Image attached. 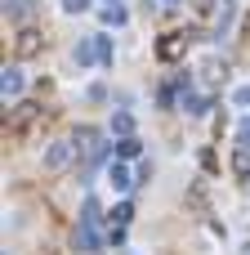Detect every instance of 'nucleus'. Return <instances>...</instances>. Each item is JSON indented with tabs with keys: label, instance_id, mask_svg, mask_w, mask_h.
<instances>
[{
	"label": "nucleus",
	"instance_id": "13",
	"mask_svg": "<svg viewBox=\"0 0 250 255\" xmlns=\"http://www.w3.org/2000/svg\"><path fill=\"white\" fill-rule=\"evenodd\" d=\"M233 99H237V103H242V108H246V103H250V85H242V90H237V94H233Z\"/></svg>",
	"mask_w": 250,
	"mask_h": 255
},
{
	"label": "nucleus",
	"instance_id": "6",
	"mask_svg": "<svg viewBox=\"0 0 250 255\" xmlns=\"http://www.w3.org/2000/svg\"><path fill=\"white\" fill-rule=\"evenodd\" d=\"M116 157H121V161H130V157H139V139H134V134H125V139L116 143Z\"/></svg>",
	"mask_w": 250,
	"mask_h": 255
},
{
	"label": "nucleus",
	"instance_id": "11",
	"mask_svg": "<svg viewBox=\"0 0 250 255\" xmlns=\"http://www.w3.org/2000/svg\"><path fill=\"white\" fill-rule=\"evenodd\" d=\"M112 126H116V130H121V134H130V126H134V121H130V112H121V117H116V121H112Z\"/></svg>",
	"mask_w": 250,
	"mask_h": 255
},
{
	"label": "nucleus",
	"instance_id": "2",
	"mask_svg": "<svg viewBox=\"0 0 250 255\" xmlns=\"http://www.w3.org/2000/svg\"><path fill=\"white\" fill-rule=\"evenodd\" d=\"M72 157H76V143H72V139H67V143H54V148L45 152V170H63Z\"/></svg>",
	"mask_w": 250,
	"mask_h": 255
},
{
	"label": "nucleus",
	"instance_id": "7",
	"mask_svg": "<svg viewBox=\"0 0 250 255\" xmlns=\"http://www.w3.org/2000/svg\"><path fill=\"white\" fill-rule=\"evenodd\" d=\"M0 90H4V94H18V90H22V76H18L13 67H9V72L0 76Z\"/></svg>",
	"mask_w": 250,
	"mask_h": 255
},
{
	"label": "nucleus",
	"instance_id": "9",
	"mask_svg": "<svg viewBox=\"0 0 250 255\" xmlns=\"http://www.w3.org/2000/svg\"><path fill=\"white\" fill-rule=\"evenodd\" d=\"M103 22H112V27L125 22V9H121V4H107V9H103Z\"/></svg>",
	"mask_w": 250,
	"mask_h": 255
},
{
	"label": "nucleus",
	"instance_id": "15",
	"mask_svg": "<svg viewBox=\"0 0 250 255\" xmlns=\"http://www.w3.org/2000/svg\"><path fill=\"white\" fill-rule=\"evenodd\" d=\"M166 4H179V0H166Z\"/></svg>",
	"mask_w": 250,
	"mask_h": 255
},
{
	"label": "nucleus",
	"instance_id": "4",
	"mask_svg": "<svg viewBox=\"0 0 250 255\" xmlns=\"http://www.w3.org/2000/svg\"><path fill=\"white\" fill-rule=\"evenodd\" d=\"M107 179H112V188H130V184H134V179H130V170H125L121 161H116V166H107Z\"/></svg>",
	"mask_w": 250,
	"mask_h": 255
},
{
	"label": "nucleus",
	"instance_id": "10",
	"mask_svg": "<svg viewBox=\"0 0 250 255\" xmlns=\"http://www.w3.org/2000/svg\"><path fill=\"white\" fill-rule=\"evenodd\" d=\"M31 13V0H9V18H27Z\"/></svg>",
	"mask_w": 250,
	"mask_h": 255
},
{
	"label": "nucleus",
	"instance_id": "14",
	"mask_svg": "<svg viewBox=\"0 0 250 255\" xmlns=\"http://www.w3.org/2000/svg\"><path fill=\"white\" fill-rule=\"evenodd\" d=\"M242 143H250V117L242 121Z\"/></svg>",
	"mask_w": 250,
	"mask_h": 255
},
{
	"label": "nucleus",
	"instance_id": "5",
	"mask_svg": "<svg viewBox=\"0 0 250 255\" xmlns=\"http://www.w3.org/2000/svg\"><path fill=\"white\" fill-rule=\"evenodd\" d=\"M233 166H237V175H242V179H250V143H242V148H237Z\"/></svg>",
	"mask_w": 250,
	"mask_h": 255
},
{
	"label": "nucleus",
	"instance_id": "12",
	"mask_svg": "<svg viewBox=\"0 0 250 255\" xmlns=\"http://www.w3.org/2000/svg\"><path fill=\"white\" fill-rule=\"evenodd\" d=\"M63 9L67 13H81V9H89V0H63Z\"/></svg>",
	"mask_w": 250,
	"mask_h": 255
},
{
	"label": "nucleus",
	"instance_id": "3",
	"mask_svg": "<svg viewBox=\"0 0 250 255\" xmlns=\"http://www.w3.org/2000/svg\"><path fill=\"white\" fill-rule=\"evenodd\" d=\"M183 49H188V36H183V31H170V36H166V40L157 45V54H161L166 63H174V58H179Z\"/></svg>",
	"mask_w": 250,
	"mask_h": 255
},
{
	"label": "nucleus",
	"instance_id": "8",
	"mask_svg": "<svg viewBox=\"0 0 250 255\" xmlns=\"http://www.w3.org/2000/svg\"><path fill=\"white\" fill-rule=\"evenodd\" d=\"M36 49H40L36 31H22V40H18V54H36Z\"/></svg>",
	"mask_w": 250,
	"mask_h": 255
},
{
	"label": "nucleus",
	"instance_id": "1",
	"mask_svg": "<svg viewBox=\"0 0 250 255\" xmlns=\"http://www.w3.org/2000/svg\"><path fill=\"white\" fill-rule=\"evenodd\" d=\"M72 242H76V251H85V255H94L98 251V220H76V233H72Z\"/></svg>",
	"mask_w": 250,
	"mask_h": 255
}]
</instances>
